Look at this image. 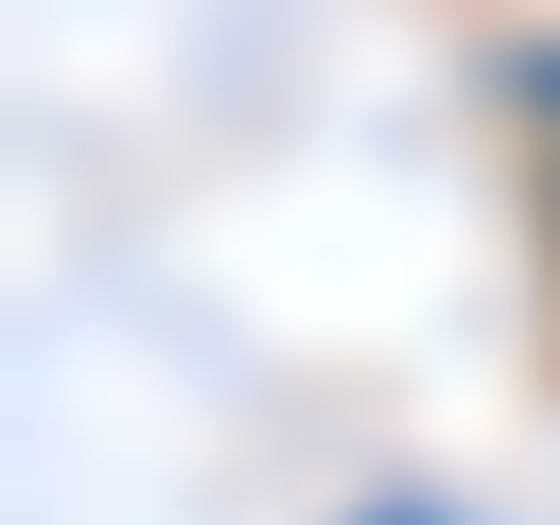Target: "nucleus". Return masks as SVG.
Returning <instances> with one entry per match:
<instances>
[{
    "label": "nucleus",
    "mask_w": 560,
    "mask_h": 525,
    "mask_svg": "<svg viewBox=\"0 0 560 525\" xmlns=\"http://www.w3.org/2000/svg\"><path fill=\"white\" fill-rule=\"evenodd\" d=\"M525 105H542V122H560V52H525Z\"/></svg>",
    "instance_id": "nucleus-1"
}]
</instances>
